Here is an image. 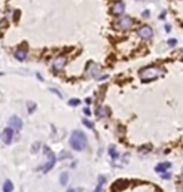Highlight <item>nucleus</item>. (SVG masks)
I'll return each instance as SVG.
<instances>
[{
  "instance_id": "nucleus-17",
  "label": "nucleus",
  "mask_w": 183,
  "mask_h": 192,
  "mask_svg": "<svg viewBox=\"0 0 183 192\" xmlns=\"http://www.w3.org/2000/svg\"><path fill=\"white\" fill-rule=\"evenodd\" d=\"M109 154H110V157H112L113 159L118 158V152H117L115 146H110V147H109Z\"/></svg>"
},
{
  "instance_id": "nucleus-28",
  "label": "nucleus",
  "mask_w": 183,
  "mask_h": 192,
  "mask_svg": "<svg viewBox=\"0 0 183 192\" xmlns=\"http://www.w3.org/2000/svg\"><path fill=\"white\" fill-rule=\"evenodd\" d=\"M181 177H182V180H183V171H182V173H181Z\"/></svg>"
},
{
  "instance_id": "nucleus-22",
  "label": "nucleus",
  "mask_w": 183,
  "mask_h": 192,
  "mask_svg": "<svg viewBox=\"0 0 183 192\" xmlns=\"http://www.w3.org/2000/svg\"><path fill=\"white\" fill-rule=\"evenodd\" d=\"M169 177H171L169 173H167V175H162V178H164V180H169Z\"/></svg>"
},
{
  "instance_id": "nucleus-14",
  "label": "nucleus",
  "mask_w": 183,
  "mask_h": 192,
  "mask_svg": "<svg viewBox=\"0 0 183 192\" xmlns=\"http://www.w3.org/2000/svg\"><path fill=\"white\" fill-rule=\"evenodd\" d=\"M13 188H14V186H13V182H11L10 180H7V181L4 182L3 191H4V192H11V191H13Z\"/></svg>"
},
{
  "instance_id": "nucleus-23",
  "label": "nucleus",
  "mask_w": 183,
  "mask_h": 192,
  "mask_svg": "<svg viewBox=\"0 0 183 192\" xmlns=\"http://www.w3.org/2000/svg\"><path fill=\"white\" fill-rule=\"evenodd\" d=\"M51 90H53V92H54V93H56V94H58V95H59V97H62V93H59V92H58V90H56V89H54V88H51Z\"/></svg>"
},
{
  "instance_id": "nucleus-21",
  "label": "nucleus",
  "mask_w": 183,
  "mask_h": 192,
  "mask_svg": "<svg viewBox=\"0 0 183 192\" xmlns=\"http://www.w3.org/2000/svg\"><path fill=\"white\" fill-rule=\"evenodd\" d=\"M176 44H177V40H176V39H169V40H168V45L174 47Z\"/></svg>"
},
{
  "instance_id": "nucleus-1",
  "label": "nucleus",
  "mask_w": 183,
  "mask_h": 192,
  "mask_svg": "<svg viewBox=\"0 0 183 192\" xmlns=\"http://www.w3.org/2000/svg\"><path fill=\"white\" fill-rule=\"evenodd\" d=\"M70 146L75 151H83L87 147V136L82 131H73L70 136Z\"/></svg>"
},
{
  "instance_id": "nucleus-11",
  "label": "nucleus",
  "mask_w": 183,
  "mask_h": 192,
  "mask_svg": "<svg viewBox=\"0 0 183 192\" xmlns=\"http://www.w3.org/2000/svg\"><path fill=\"white\" fill-rule=\"evenodd\" d=\"M107 116H109V109L107 107H99L97 109V117L98 118H105Z\"/></svg>"
},
{
  "instance_id": "nucleus-7",
  "label": "nucleus",
  "mask_w": 183,
  "mask_h": 192,
  "mask_svg": "<svg viewBox=\"0 0 183 192\" xmlns=\"http://www.w3.org/2000/svg\"><path fill=\"white\" fill-rule=\"evenodd\" d=\"M9 126L11 128H14V130H16V131H20L21 127H23V122H21V119L18 116H13L9 119Z\"/></svg>"
},
{
  "instance_id": "nucleus-18",
  "label": "nucleus",
  "mask_w": 183,
  "mask_h": 192,
  "mask_svg": "<svg viewBox=\"0 0 183 192\" xmlns=\"http://www.w3.org/2000/svg\"><path fill=\"white\" fill-rule=\"evenodd\" d=\"M82 122H83V124H85L88 128H90V130H93V128H94V123H93V122H90V121H88L87 118H84Z\"/></svg>"
},
{
  "instance_id": "nucleus-26",
  "label": "nucleus",
  "mask_w": 183,
  "mask_h": 192,
  "mask_svg": "<svg viewBox=\"0 0 183 192\" xmlns=\"http://www.w3.org/2000/svg\"><path fill=\"white\" fill-rule=\"evenodd\" d=\"M166 30H167V31H169V30H171V28H169V25H166Z\"/></svg>"
},
{
  "instance_id": "nucleus-13",
  "label": "nucleus",
  "mask_w": 183,
  "mask_h": 192,
  "mask_svg": "<svg viewBox=\"0 0 183 192\" xmlns=\"http://www.w3.org/2000/svg\"><path fill=\"white\" fill-rule=\"evenodd\" d=\"M98 71H99V68H98V66H97V64L92 63V67H90V68H88V72H87V74H88V75H96V74L98 73Z\"/></svg>"
},
{
  "instance_id": "nucleus-29",
  "label": "nucleus",
  "mask_w": 183,
  "mask_h": 192,
  "mask_svg": "<svg viewBox=\"0 0 183 192\" xmlns=\"http://www.w3.org/2000/svg\"><path fill=\"white\" fill-rule=\"evenodd\" d=\"M115 2H119V0H115Z\"/></svg>"
},
{
  "instance_id": "nucleus-10",
  "label": "nucleus",
  "mask_w": 183,
  "mask_h": 192,
  "mask_svg": "<svg viewBox=\"0 0 183 192\" xmlns=\"http://www.w3.org/2000/svg\"><path fill=\"white\" fill-rule=\"evenodd\" d=\"M124 8H126L124 4L119 2V3H117V4L112 8V13H113L114 15H122V14L124 13Z\"/></svg>"
},
{
  "instance_id": "nucleus-27",
  "label": "nucleus",
  "mask_w": 183,
  "mask_h": 192,
  "mask_svg": "<svg viewBox=\"0 0 183 192\" xmlns=\"http://www.w3.org/2000/svg\"><path fill=\"white\" fill-rule=\"evenodd\" d=\"M67 192H75V191H74V188H69Z\"/></svg>"
},
{
  "instance_id": "nucleus-4",
  "label": "nucleus",
  "mask_w": 183,
  "mask_h": 192,
  "mask_svg": "<svg viewBox=\"0 0 183 192\" xmlns=\"http://www.w3.org/2000/svg\"><path fill=\"white\" fill-rule=\"evenodd\" d=\"M132 25H133V20H132L129 16L120 18V19L114 24V26H115L117 29H123V30H127V29L132 28Z\"/></svg>"
},
{
  "instance_id": "nucleus-12",
  "label": "nucleus",
  "mask_w": 183,
  "mask_h": 192,
  "mask_svg": "<svg viewBox=\"0 0 183 192\" xmlns=\"http://www.w3.org/2000/svg\"><path fill=\"white\" fill-rule=\"evenodd\" d=\"M15 58L18 59V60H24L25 58H26V50L25 49H18L16 52H15Z\"/></svg>"
},
{
  "instance_id": "nucleus-24",
  "label": "nucleus",
  "mask_w": 183,
  "mask_h": 192,
  "mask_svg": "<svg viewBox=\"0 0 183 192\" xmlns=\"http://www.w3.org/2000/svg\"><path fill=\"white\" fill-rule=\"evenodd\" d=\"M84 113H85L87 116H90V111H89L88 108H85V109H84Z\"/></svg>"
},
{
  "instance_id": "nucleus-19",
  "label": "nucleus",
  "mask_w": 183,
  "mask_h": 192,
  "mask_svg": "<svg viewBox=\"0 0 183 192\" xmlns=\"http://www.w3.org/2000/svg\"><path fill=\"white\" fill-rule=\"evenodd\" d=\"M28 111H29V113H33L34 111H35V107H37V104L34 103V102H28Z\"/></svg>"
},
{
  "instance_id": "nucleus-6",
  "label": "nucleus",
  "mask_w": 183,
  "mask_h": 192,
  "mask_svg": "<svg viewBox=\"0 0 183 192\" xmlns=\"http://www.w3.org/2000/svg\"><path fill=\"white\" fill-rule=\"evenodd\" d=\"M65 64H67V58H65L64 55H59V57H56V58L54 59V62H53V68H54L55 71H60L62 68H64Z\"/></svg>"
},
{
  "instance_id": "nucleus-3",
  "label": "nucleus",
  "mask_w": 183,
  "mask_h": 192,
  "mask_svg": "<svg viewBox=\"0 0 183 192\" xmlns=\"http://www.w3.org/2000/svg\"><path fill=\"white\" fill-rule=\"evenodd\" d=\"M44 153L48 156V162H47V165L44 166V172L47 173V172H49L53 167H54V165H55V161H56V158H55V154L48 148V147H44Z\"/></svg>"
},
{
  "instance_id": "nucleus-16",
  "label": "nucleus",
  "mask_w": 183,
  "mask_h": 192,
  "mask_svg": "<svg viewBox=\"0 0 183 192\" xmlns=\"http://www.w3.org/2000/svg\"><path fill=\"white\" fill-rule=\"evenodd\" d=\"M69 176H68V173L67 172H63L62 175H60V183H62V186H65L67 183H68V178Z\"/></svg>"
},
{
  "instance_id": "nucleus-25",
  "label": "nucleus",
  "mask_w": 183,
  "mask_h": 192,
  "mask_svg": "<svg viewBox=\"0 0 183 192\" xmlns=\"http://www.w3.org/2000/svg\"><path fill=\"white\" fill-rule=\"evenodd\" d=\"M143 15H144V16H148V15H149V11H148V10H145V11L143 13Z\"/></svg>"
},
{
  "instance_id": "nucleus-15",
  "label": "nucleus",
  "mask_w": 183,
  "mask_h": 192,
  "mask_svg": "<svg viewBox=\"0 0 183 192\" xmlns=\"http://www.w3.org/2000/svg\"><path fill=\"white\" fill-rule=\"evenodd\" d=\"M105 183V178L103 177V176H100L99 177V182H98V186H97V188L93 191V192H103V185Z\"/></svg>"
},
{
  "instance_id": "nucleus-8",
  "label": "nucleus",
  "mask_w": 183,
  "mask_h": 192,
  "mask_svg": "<svg viewBox=\"0 0 183 192\" xmlns=\"http://www.w3.org/2000/svg\"><path fill=\"white\" fill-rule=\"evenodd\" d=\"M13 141V130L11 128H5L3 132V142L5 144H10Z\"/></svg>"
},
{
  "instance_id": "nucleus-5",
  "label": "nucleus",
  "mask_w": 183,
  "mask_h": 192,
  "mask_svg": "<svg viewBox=\"0 0 183 192\" xmlns=\"http://www.w3.org/2000/svg\"><path fill=\"white\" fill-rule=\"evenodd\" d=\"M138 35H139L142 39H150L152 37H153V30H152L150 26L144 25V26H142V28L138 30Z\"/></svg>"
},
{
  "instance_id": "nucleus-20",
  "label": "nucleus",
  "mask_w": 183,
  "mask_h": 192,
  "mask_svg": "<svg viewBox=\"0 0 183 192\" xmlns=\"http://www.w3.org/2000/svg\"><path fill=\"white\" fill-rule=\"evenodd\" d=\"M78 104H80V101H79V99H70V101H69V106L75 107V106H78Z\"/></svg>"
},
{
  "instance_id": "nucleus-9",
  "label": "nucleus",
  "mask_w": 183,
  "mask_h": 192,
  "mask_svg": "<svg viewBox=\"0 0 183 192\" xmlns=\"http://www.w3.org/2000/svg\"><path fill=\"white\" fill-rule=\"evenodd\" d=\"M172 167V163L171 162H161V163H158L156 167H154V170H156V172H158V173H164L168 168H171Z\"/></svg>"
},
{
  "instance_id": "nucleus-2",
  "label": "nucleus",
  "mask_w": 183,
  "mask_h": 192,
  "mask_svg": "<svg viewBox=\"0 0 183 192\" xmlns=\"http://www.w3.org/2000/svg\"><path fill=\"white\" fill-rule=\"evenodd\" d=\"M163 69L159 68V67H148V68H144L139 72V77L142 80L147 82V80H152V79H156L161 75H163Z\"/></svg>"
}]
</instances>
